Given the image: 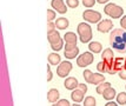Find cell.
Segmentation results:
<instances>
[{
  "label": "cell",
  "instance_id": "obj_1",
  "mask_svg": "<svg viewBox=\"0 0 126 106\" xmlns=\"http://www.w3.org/2000/svg\"><path fill=\"white\" fill-rule=\"evenodd\" d=\"M111 46L118 52L126 51V31L124 28H113L110 34Z\"/></svg>",
  "mask_w": 126,
  "mask_h": 106
},
{
  "label": "cell",
  "instance_id": "obj_2",
  "mask_svg": "<svg viewBox=\"0 0 126 106\" xmlns=\"http://www.w3.org/2000/svg\"><path fill=\"white\" fill-rule=\"evenodd\" d=\"M78 34H79V38H80V41L82 44H86V43H90L92 40V28L91 26L86 24V22H80L77 27Z\"/></svg>",
  "mask_w": 126,
  "mask_h": 106
},
{
  "label": "cell",
  "instance_id": "obj_3",
  "mask_svg": "<svg viewBox=\"0 0 126 106\" xmlns=\"http://www.w3.org/2000/svg\"><path fill=\"white\" fill-rule=\"evenodd\" d=\"M105 14H107L112 19H120L124 15V10L123 7L115 5V4H107L104 8Z\"/></svg>",
  "mask_w": 126,
  "mask_h": 106
},
{
  "label": "cell",
  "instance_id": "obj_4",
  "mask_svg": "<svg viewBox=\"0 0 126 106\" xmlns=\"http://www.w3.org/2000/svg\"><path fill=\"white\" fill-rule=\"evenodd\" d=\"M82 18L90 24H98L101 20V14L94 10H85L82 13Z\"/></svg>",
  "mask_w": 126,
  "mask_h": 106
},
{
  "label": "cell",
  "instance_id": "obj_5",
  "mask_svg": "<svg viewBox=\"0 0 126 106\" xmlns=\"http://www.w3.org/2000/svg\"><path fill=\"white\" fill-rule=\"evenodd\" d=\"M94 60V56L93 53L90 51V52H85L77 58V65L79 67H86L90 66Z\"/></svg>",
  "mask_w": 126,
  "mask_h": 106
},
{
  "label": "cell",
  "instance_id": "obj_6",
  "mask_svg": "<svg viewBox=\"0 0 126 106\" xmlns=\"http://www.w3.org/2000/svg\"><path fill=\"white\" fill-rule=\"evenodd\" d=\"M124 66H125V58H114L113 62L110 66H107L106 72L110 74H115V73H119V71Z\"/></svg>",
  "mask_w": 126,
  "mask_h": 106
},
{
  "label": "cell",
  "instance_id": "obj_7",
  "mask_svg": "<svg viewBox=\"0 0 126 106\" xmlns=\"http://www.w3.org/2000/svg\"><path fill=\"white\" fill-rule=\"evenodd\" d=\"M72 71V64L70 61H61L59 64V66L57 67V74L60 78H66L70 72Z\"/></svg>",
  "mask_w": 126,
  "mask_h": 106
},
{
  "label": "cell",
  "instance_id": "obj_8",
  "mask_svg": "<svg viewBox=\"0 0 126 106\" xmlns=\"http://www.w3.org/2000/svg\"><path fill=\"white\" fill-rule=\"evenodd\" d=\"M98 31L100 33H107L110 32L111 30H113V22L111 19H104V20H100L98 22Z\"/></svg>",
  "mask_w": 126,
  "mask_h": 106
},
{
  "label": "cell",
  "instance_id": "obj_9",
  "mask_svg": "<svg viewBox=\"0 0 126 106\" xmlns=\"http://www.w3.org/2000/svg\"><path fill=\"white\" fill-rule=\"evenodd\" d=\"M51 6L57 10L58 13H61V14H64L67 12V5H65V2H64V0H52V2H51Z\"/></svg>",
  "mask_w": 126,
  "mask_h": 106
},
{
  "label": "cell",
  "instance_id": "obj_10",
  "mask_svg": "<svg viewBox=\"0 0 126 106\" xmlns=\"http://www.w3.org/2000/svg\"><path fill=\"white\" fill-rule=\"evenodd\" d=\"M101 58H103V61H105V64L107 66H110L111 64L114 60V56H113V51L111 48H106L104 50V52L101 53Z\"/></svg>",
  "mask_w": 126,
  "mask_h": 106
},
{
  "label": "cell",
  "instance_id": "obj_11",
  "mask_svg": "<svg viewBox=\"0 0 126 106\" xmlns=\"http://www.w3.org/2000/svg\"><path fill=\"white\" fill-rule=\"evenodd\" d=\"M78 83L77 78H73V77H68V78H66L65 83H64V86H65L66 90H70V91H73V90H76L78 87Z\"/></svg>",
  "mask_w": 126,
  "mask_h": 106
},
{
  "label": "cell",
  "instance_id": "obj_12",
  "mask_svg": "<svg viewBox=\"0 0 126 106\" xmlns=\"http://www.w3.org/2000/svg\"><path fill=\"white\" fill-rule=\"evenodd\" d=\"M84 95H85V92H82L81 90L77 87L76 90L72 91L71 98L74 103H81V101H84Z\"/></svg>",
  "mask_w": 126,
  "mask_h": 106
},
{
  "label": "cell",
  "instance_id": "obj_13",
  "mask_svg": "<svg viewBox=\"0 0 126 106\" xmlns=\"http://www.w3.org/2000/svg\"><path fill=\"white\" fill-rule=\"evenodd\" d=\"M105 81V76H103L101 73H93L92 77L90 79V83L88 84H92V85H99L101 83Z\"/></svg>",
  "mask_w": 126,
  "mask_h": 106
},
{
  "label": "cell",
  "instance_id": "obj_14",
  "mask_svg": "<svg viewBox=\"0 0 126 106\" xmlns=\"http://www.w3.org/2000/svg\"><path fill=\"white\" fill-rule=\"evenodd\" d=\"M59 91L57 89H51L48 91V93H47V100L49 103H57V101L59 100Z\"/></svg>",
  "mask_w": 126,
  "mask_h": 106
},
{
  "label": "cell",
  "instance_id": "obj_15",
  "mask_svg": "<svg viewBox=\"0 0 126 106\" xmlns=\"http://www.w3.org/2000/svg\"><path fill=\"white\" fill-rule=\"evenodd\" d=\"M88 50L91 51L92 53L97 54V53H100L103 51V45L100 44L99 41H91L90 45H88Z\"/></svg>",
  "mask_w": 126,
  "mask_h": 106
},
{
  "label": "cell",
  "instance_id": "obj_16",
  "mask_svg": "<svg viewBox=\"0 0 126 106\" xmlns=\"http://www.w3.org/2000/svg\"><path fill=\"white\" fill-rule=\"evenodd\" d=\"M64 40H65L66 44H72V45H77V35L73 32H66L64 35Z\"/></svg>",
  "mask_w": 126,
  "mask_h": 106
},
{
  "label": "cell",
  "instance_id": "obj_17",
  "mask_svg": "<svg viewBox=\"0 0 126 106\" xmlns=\"http://www.w3.org/2000/svg\"><path fill=\"white\" fill-rule=\"evenodd\" d=\"M115 94H117V93H115V90L113 89V87H112V86H110V87H109V89H106L104 91V92H103V97H104V99H106V100H113V99H114V97H115Z\"/></svg>",
  "mask_w": 126,
  "mask_h": 106
},
{
  "label": "cell",
  "instance_id": "obj_18",
  "mask_svg": "<svg viewBox=\"0 0 126 106\" xmlns=\"http://www.w3.org/2000/svg\"><path fill=\"white\" fill-rule=\"evenodd\" d=\"M68 25H70V22L66 18H58L55 20V26L58 30H65V28L68 27Z\"/></svg>",
  "mask_w": 126,
  "mask_h": 106
},
{
  "label": "cell",
  "instance_id": "obj_19",
  "mask_svg": "<svg viewBox=\"0 0 126 106\" xmlns=\"http://www.w3.org/2000/svg\"><path fill=\"white\" fill-rule=\"evenodd\" d=\"M48 62L53 66H57L61 62V57L58 53H51L48 56Z\"/></svg>",
  "mask_w": 126,
  "mask_h": 106
},
{
  "label": "cell",
  "instance_id": "obj_20",
  "mask_svg": "<svg viewBox=\"0 0 126 106\" xmlns=\"http://www.w3.org/2000/svg\"><path fill=\"white\" fill-rule=\"evenodd\" d=\"M47 39H48L49 44H54V43H57V41H59L61 38H60V34H59V32L55 30L54 32L47 34Z\"/></svg>",
  "mask_w": 126,
  "mask_h": 106
},
{
  "label": "cell",
  "instance_id": "obj_21",
  "mask_svg": "<svg viewBox=\"0 0 126 106\" xmlns=\"http://www.w3.org/2000/svg\"><path fill=\"white\" fill-rule=\"evenodd\" d=\"M79 54V47H76L74 50L71 51H64V56L66 57V59H74Z\"/></svg>",
  "mask_w": 126,
  "mask_h": 106
},
{
  "label": "cell",
  "instance_id": "obj_22",
  "mask_svg": "<svg viewBox=\"0 0 126 106\" xmlns=\"http://www.w3.org/2000/svg\"><path fill=\"white\" fill-rule=\"evenodd\" d=\"M111 86L110 83H107V81H104V83H101V84H99L98 86H97V93H99V94H103V92H104L106 89H109Z\"/></svg>",
  "mask_w": 126,
  "mask_h": 106
},
{
  "label": "cell",
  "instance_id": "obj_23",
  "mask_svg": "<svg viewBox=\"0 0 126 106\" xmlns=\"http://www.w3.org/2000/svg\"><path fill=\"white\" fill-rule=\"evenodd\" d=\"M117 103L118 105H126V92H120L117 94Z\"/></svg>",
  "mask_w": 126,
  "mask_h": 106
},
{
  "label": "cell",
  "instance_id": "obj_24",
  "mask_svg": "<svg viewBox=\"0 0 126 106\" xmlns=\"http://www.w3.org/2000/svg\"><path fill=\"white\" fill-rule=\"evenodd\" d=\"M51 47H52V50L53 51H60L61 48H64V40L60 39L59 41H57L54 44H51Z\"/></svg>",
  "mask_w": 126,
  "mask_h": 106
},
{
  "label": "cell",
  "instance_id": "obj_25",
  "mask_svg": "<svg viewBox=\"0 0 126 106\" xmlns=\"http://www.w3.org/2000/svg\"><path fill=\"white\" fill-rule=\"evenodd\" d=\"M97 101L94 99L93 97H86L85 100H84V106H95Z\"/></svg>",
  "mask_w": 126,
  "mask_h": 106
},
{
  "label": "cell",
  "instance_id": "obj_26",
  "mask_svg": "<svg viewBox=\"0 0 126 106\" xmlns=\"http://www.w3.org/2000/svg\"><path fill=\"white\" fill-rule=\"evenodd\" d=\"M97 70H98L100 73H105L106 72V70H107V65L105 64V61H101L98 62V65H97Z\"/></svg>",
  "mask_w": 126,
  "mask_h": 106
},
{
  "label": "cell",
  "instance_id": "obj_27",
  "mask_svg": "<svg viewBox=\"0 0 126 106\" xmlns=\"http://www.w3.org/2000/svg\"><path fill=\"white\" fill-rule=\"evenodd\" d=\"M66 5L70 8H76L79 5V0H66Z\"/></svg>",
  "mask_w": 126,
  "mask_h": 106
},
{
  "label": "cell",
  "instance_id": "obj_28",
  "mask_svg": "<svg viewBox=\"0 0 126 106\" xmlns=\"http://www.w3.org/2000/svg\"><path fill=\"white\" fill-rule=\"evenodd\" d=\"M92 74H93V72L90 71V70H85V71H84L82 77H84V79H85L86 83H90V79H91V77H92Z\"/></svg>",
  "mask_w": 126,
  "mask_h": 106
},
{
  "label": "cell",
  "instance_id": "obj_29",
  "mask_svg": "<svg viewBox=\"0 0 126 106\" xmlns=\"http://www.w3.org/2000/svg\"><path fill=\"white\" fill-rule=\"evenodd\" d=\"M95 2H97V0H82V5L85 7H87V8L93 7Z\"/></svg>",
  "mask_w": 126,
  "mask_h": 106
},
{
  "label": "cell",
  "instance_id": "obj_30",
  "mask_svg": "<svg viewBox=\"0 0 126 106\" xmlns=\"http://www.w3.org/2000/svg\"><path fill=\"white\" fill-rule=\"evenodd\" d=\"M57 26H55V22H52V21H48L47 24V34L52 33V32H54Z\"/></svg>",
  "mask_w": 126,
  "mask_h": 106
},
{
  "label": "cell",
  "instance_id": "obj_31",
  "mask_svg": "<svg viewBox=\"0 0 126 106\" xmlns=\"http://www.w3.org/2000/svg\"><path fill=\"white\" fill-rule=\"evenodd\" d=\"M55 19V12L53 10H47V21H53Z\"/></svg>",
  "mask_w": 126,
  "mask_h": 106
},
{
  "label": "cell",
  "instance_id": "obj_32",
  "mask_svg": "<svg viewBox=\"0 0 126 106\" xmlns=\"http://www.w3.org/2000/svg\"><path fill=\"white\" fill-rule=\"evenodd\" d=\"M53 106H70V103L66 99H60V100L57 101L55 104H53Z\"/></svg>",
  "mask_w": 126,
  "mask_h": 106
},
{
  "label": "cell",
  "instance_id": "obj_33",
  "mask_svg": "<svg viewBox=\"0 0 126 106\" xmlns=\"http://www.w3.org/2000/svg\"><path fill=\"white\" fill-rule=\"evenodd\" d=\"M118 74H119V77H120L123 80H126V67L125 66L123 67L120 71H119V73H118Z\"/></svg>",
  "mask_w": 126,
  "mask_h": 106
},
{
  "label": "cell",
  "instance_id": "obj_34",
  "mask_svg": "<svg viewBox=\"0 0 126 106\" xmlns=\"http://www.w3.org/2000/svg\"><path fill=\"white\" fill-rule=\"evenodd\" d=\"M120 26H121V28H124L126 31V15H123L120 18Z\"/></svg>",
  "mask_w": 126,
  "mask_h": 106
},
{
  "label": "cell",
  "instance_id": "obj_35",
  "mask_svg": "<svg viewBox=\"0 0 126 106\" xmlns=\"http://www.w3.org/2000/svg\"><path fill=\"white\" fill-rule=\"evenodd\" d=\"M53 78V74H52V71H51V67L47 66V81H51Z\"/></svg>",
  "mask_w": 126,
  "mask_h": 106
},
{
  "label": "cell",
  "instance_id": "obj_36",
  "mask_svg": "<svg viewBox=\"0 0 126 106\" xmlns=\"http://www.w3.org/2000/svg\"><path fill=\"white\" fill-rule=\"evenodd\" d=\"M77 47V45H72V44H66L65 45V51H71V50H74Z\"/></svg>",
  "mask_w": 126,
  "mask_h": 106
},
{
  "label": "cell",
  "instance_id": "obj_37",
  "mask_svg": "<svg viewBox=\"0 0 126 106\" xmlns=\"http://www.w3.org/2000/svg\"><path fill=\"white\" fill-rule=\"evenodd\" d=\"M78 89H80L82 92H85V93L87 92V86H86L85 84H79L78 85Z\"/></svg>",
  "mask_w": 126,
  "mask_h": 106
},
{
  "label": "cell",
  "instance_id": "obj_38",
  "mask_svg": "<svg viewBox=\"0 0 126 106\" xmlns=\"http://www.w3.org/2000/svg\"><path fill=\"white\" fill-rule=\"evenodd\" d=\"M105 106H118V103H114V101H111L110 100Z\"/></svg>",
  "mask_w": 126,
  "mask_h": 106
},
{
  "label": "cell",
  "instance_id": "obj_39",
  "mask_svg": "<svg viewBox=\"0 0 126 106\" xmlns=\"http://www.w3.org/2000/svg\"><path fill=\"white\" fill-rule=\"evenodd\" d=\"M110 0H97V2H99V4H107Z\"/></svg>",
  "mask_w": 126,
  "mask_h": 106
},
{
  "label": "cell",
  "instance_id": "obj_40",
  "mask_svg": "<svg viewBox=\"0 0 126 106\" xmlns=\"http://www.w3.org/2000/svg\"><path fill=\"white\" fill-rule=\"evenodd\" d=\"M125 67H126V58H125Z\"/></svg>",
  "mask_w": 126,
  "mask_h": 106
}]
</instances>
